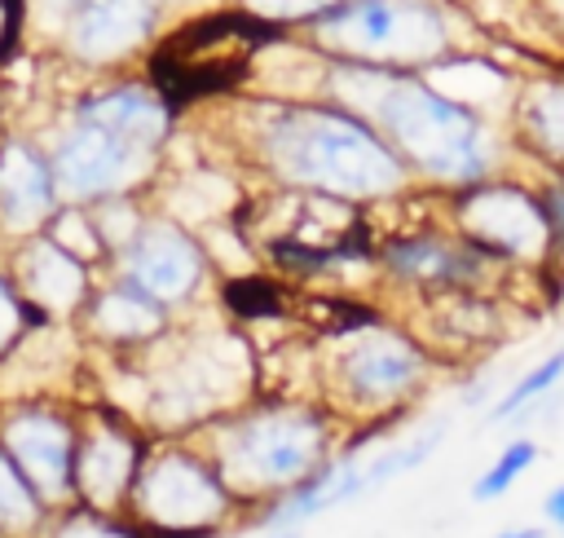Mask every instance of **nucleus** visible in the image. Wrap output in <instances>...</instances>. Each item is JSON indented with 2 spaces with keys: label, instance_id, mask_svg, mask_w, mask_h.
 Returning a JSON list of instances; mask_svg holds the SVG:
<instances>
[{
  "label": "nucleus",
  "instance_id": "obj_28",
  "mask_svg": "<svg viewBox=\"0 0 564 538\" xmlns=\"http://www.w3.org/2000/svg\"><path fill=\"white\" fill-rule=\"evenodd\" d=\"M542 216H546V229H555V234L564 238V190H555V194L546 198V207H542Z\"/></svg>",
  "mask_w": 564,
  "mask_h": 538
},
{
  "label": "nucleus",
  "instance_id": "obj_29",
  "mask_svg": "<svg viewBox=\"0 0 564 538\" xmlns=\"http://www.w3.org/2000/svg\"><path fill=\"white\" fill-rule=\"evenodd\" d=\"M542 512H546V520H551V525L564 534V485H555V489L542 498Z\"/></svg>",
  "mask_w": 564,
  "mask_h": 538
},
{
  "label": "nucleus",
  "instance_id": "obj_24",
  "mask_svg": "<svg viewBox=\"0 0 564 538\" xmlns=\"http://www.w3.org/2000/svg\"><path fill=\"white\" fill-rule=\"evenodd\" d=\"M48 538H141L137 529H128L123 520H110L106 512L97 507H84V512H70L57 520V529Z\"/></svg>",
  "mask_w": 564,
  "mask_h": 538
},
{
  "label": "nucleus",
  "instance_id": "obj_30",
  "mask_svg": "<svg viewBox=\"0 0 564 538\" xmlns=\"http://www.w3.org/2000/svg\"><path fill=\"white\" fill-rule=\"evenodd\" d=\"M494 538H546V529L542 525H511V529H502Z\"/></svg>",
  "mask_w": 564,
  "mask_h": 538
},
{
  "label": "nucleus",
  "instance_id": "obj_19",
  "mask_svg": "<svg viewBox=\"0 0 564 538\" xmlns=\"http://www.w3.org/2000/svg\"><path fill=\"white\" fill-rule=\"evenodd\" d=\"M564 379V348H555V353H546L533 370H524L494 406H489V415H485V423H507V419H520L533 401H542L555 384Z\"/></svg>",
  "mask_w": 564,
  "mask_h": 538
},
{
  "label": "nucleus",
  "instance_id": "obj_1",
  "mask_svg": "<svg viewBox=\"0 0 564 538\" xmlns=\"http://www.w3.org/2000/svg\"><path fill=\"white\" fill-rule=\"evenodd\" d=\"M335 84L348 101L375 110L392 141L432 176L445 181H476L489 163L485 128L449 97L432 93L427 84H401L370 71H335Z\"/></svg>",
  "mask_w": 564,
  "mask_h": 538
},
{
  "label": "nucleus",
  "instance_id": "obj_5",
  "mask_svg": "<svg viewBox=\"0 0 564 538\" xmlns=\"http://www.w3.org/2000/svg\"><path fill=\"white\" fill-rule=\"evenodd\" d=\"M322 40L361 57L419 62L445 44V26L419 0H352L322 13Z\"/></svg>",
  "mask_w": 564,
  "mask_h": 538
},
{
  "label": "nucleus",
  "instance_id": "obj_11",
  "mask_svg": "<svg viewBox=\"0 0 564 538\" xmlns=\"http://www.w3.org/2000/svg\"><path fill=\"white\" fill-rule=\"evenodd\" d=\"M463 225L480 243H494L511 256H538L546 247V234H551L542 207H533L520 190H480L463 207Z\"/></svg>",
  "mask_w": 564,
  "mask_h": 538
},
{
  "label": "nucleus",
  "instance_id": "obj_27",
  "mask_svg": "<svg viewBox=\"0 0 564 538\" xmlns=\"http://www.w3.org/2000/svg\"><path fill=\"white\" fill-rule=\"evenodd\" d=\"M247 4L256 13H264V18H291V13H313L326 0H247Z\"/></svg>",
  "mask_w": 564,
  "mask_h": 538
},
{
  "label": "nucleus",
  "instance_id": "obj_13",
  "mask_svg": "<svg viewBox=\"0 0 564 538\" xmlns=\"http://www.w3.org/2000/svg\"><path fill=\"white\" fill-rule=\"evenodd\" d=\"M150 31V4L145 0H84L70 40L84 57H115L132 49Z\"/></svg>",
  "mask_w": 564,
  "mask_h": 538
},
{
  "label": "nucleus",
  "instance_id": "obj_4",
  "mask_svg": "<svg viewBox=\"0 0 564 538\" xmlns=\"http://www.w3.org/2000/svg\"><path fill=\"white\" fill-rule=\"evenodd\" d=\"M141 529H212L220 534L225 516L234 512V494L220 481V472L189 454V450H163L150 454L128 489Z\"/></svg>",
  "mask_w": 564,
  "mask_h": 538
},
{
  "label": "nucleus",
  "instance_id": "obj_12",
  "mask_svg": "<svg viewBox=\"0 0 564 538\" xmlns=\"http://www.w3.org/2000/svg\"><path fill=\"white\" fill-rule=\"evenodd\" d=\"M53 212V168L31 146L0 154V216L9 229H31Z\"/></svg>",
  "mask_w": 564,
  "mask_h": 538
},
{
  "label": "nucleus",
  "instance_id": "obj_21",
  "mask_svg": "<svg viewBox=\"0 0 564 538\" xmlns=\"http://www.w3.org/2000/svg\"><path fill=\"white\" fill-rule=\"evenodd\" d=\"M533 459H538V441H529V437H516L480 476H476V485H471V498L476 503H494V498H502L529 467H533Z\"/></svg>",
  "mask_w": 564,
  "mask_h": 538
},
{
  "label": "nucleus",
  "instance_id": "obj_31",
  "mask_svg": "<svg viewBox=\"0 0 564 538\" xmlns=\"http://www.w3.org/2000/svg\"><path fill=\"white\" fill-rule=\"evenodd\" d=\"M269 538H300L295 529H278V534H269Z\"/></svg>",
  "mask_w": 564,
  "mask_h": 538
},
{
  "label": "nucleus",
  "instance_id": "obj_18",
  "mask_svg": "<svg viewBox=\"0 0 564 538\" xmlns=\"http://www.w3.org/2000/svg\"><path fill=\"white\" fill-rule=\"evenodd\" d=\"M159 322H163V304L137 287H119L97 304V326L115 340H141V335L159 331Z\"/></svg>",
  "mask_w": 564,
  "mask_h": 538
},
{
  "label": "nucleus",
  "instance_id": "obj_16",
  "mask_svg": "<svg viewBox=\"0 0 564 538\" xmlns=\"http://www.w3.org/2000/svg\"><path fill=\"white\" fill-rule=\"evenodd\" d=\"M388 265H392L401 278H414V282H454V278H467V273H471V260H467V256H458L454 247L432 243V238L397 243V247L388 251Z\"/></svg>",
  "mask_w": 564,
  "mask_h": 538
},
{
  "label": "nucleus",
  "instance_id": "obj_25",
  "mask_svg": "<svg viewBox=\"0 0 564 538\" xmlns=\"http://www.w3.org/2000/svg\"><path fill=\"white\" fill-rule=\"evenodd\" d=\"M53 243H62L70 256H97V234L88 229V216H79V212L57 216V225H53Z\"/></svg>",
  "mask_w": 564,
  "mask_h": 538
},
{
  "label": "nucleus",
  "instance_id": "obj_22",
  "mask_svg": "<svg viewBox=\"0 0 564 538\" xmlns=\"http://www.w3.org/2000/svg\"><path fill=\"white\" fill-rule=\"evenodd\" d=\"M529 128L542 141V150L564 159V88L560 84L533 88V97H529Z\"/></svg>",
  "mask_w": 564,
  "mask_h": 538
},
{
  "label": "nucleus",
  "instance_id": "obj_23",
  "mask_svg": "<svg viewBox=\"0 0 564 538\" xmlns=\"http://www.w3.org/2000/svg\"><path fill=\"white\" fill-rule=\"evenodd\" d=\"M229 198H234V190H229L220 176H189L185 190H181L172 203H176V212H185V216H216V212L229 207Z\"/></svg>",
  "mask_w": 564,
  "mask_h": 538
},
{
  "label": "nucleus",
  "instance_id": "obj_15",
  "mask_svg": "<svg viewBox=\"0 0 564 538\" xmlns=\"http://www.w3.org/2000/svg\"><path fill=\"white\" fill-rule=\"evenodd\" d=\"M26 291L44 309L66 313L84 295V269H79V260L62 243H35L26 251Z\"/></svg>",
  "mask_w": 564,
  "mask_h": 538
},
{
  "label": "nucleus",
  "instance_id": "obj_8",
  "mask_svg": "<svg viewBox=\"0 0 564 538\" xmlns=\"http://www.w3.org/2000/svg\"><path fill=\"white\" fill-rule=\"evenodd\" d=\"M0 445L44 494V503H62L75 489V428L66 415L22 406L0 423Z\"/></svg>",
  "mask_w": 564,
  "mask_h": 538
},
{
  "label": "nucleus",
  "instance_id": "obj_3",
  "mask_svg": "<svg viewBox=\"0 0 564 538\" xmlns=\"http://www.w3.org/2000/svg\"><path fill=\"white\" fill-rule=\"evenodd\" d=\"M326 419L304 406H269L212 428V467L229 494H286L326 463Z\"/></svg>",
  "mask_w": 564,
  "mask_h": 538
},
{
  "label": "nucleus",
  "instance_id": "obj_6",
  "mask_svg": "<svg viewBox=\"0 0 564 538\" xmlns=\"http://www.w3.org/2000/svg\"><path fill=\"white\" fill-rule=\"evenodd\" d=\"M427 357L419 344L392 331H366L335 357L339 397L357 410H392L423 384Z\"/></svg>",
  "mask_w": 564,
  "mask_h": 538
},
{
  "label": "nucleus",
  "instance_id": "obj_17",
  "mask_svg": "<svg viewBox=\"0 0 564 538\" xmlns=\"http://www.w3.org/2000/svg\"><path fill=\"white\" fill-rule=\"evenodd\" d=\"M44 512H48L44 494L0 445V534H35L44 525Z\"/></svg>",
  "mask_w": 564,
  "mask_h": 538
},
{
  "label": "nucleus",
  "instance_id": "obj_14",
  "mask_svg": "<svg viewBox=\"0 0 564 538\" xmlns=\"http://www.w3.org/2000/svg\"><path fill=\"white\" fill-rule=\"evenodd\" d=\"M79 119L84 123H97L106 132H119L137 146H159L163 141V128H167V110L159 97L141 93V88H115V93H101L93 101L79 106Z\"/></svg>",
  "mask_w": 564,
  "mask_h": 538
},
{
  "label": "nucleus",
  "instance_id": "obj_10",
  "mask_svg": "<svg viewBox=\"0 0 564 538\" xmlns=\"http://www.w3.org/2000/svg\"><path fill=\"white\" fill-rule=\"evenodd\" d=\"M198 273H203L198 247L176 225L154 220L128 238V287L145 291L150 300L172 304V300L189 295Z\"/></svg>",
  "mask_w": 564,
  "mask_h": 538
},
{
  "label": "nucleus",
  "instance_id": "obj_2",
  "mask_svg": "<svg viewBox=\"0 0 564 538\" xmlns=\"http://www.w3.org/2000/svg\"><path fill=\"white\" fill-rule=\"evenodd\" d=\"M269 154L291 181L344 198H375L401 185L397 154L339 110H286L269 128Z\"/></svg>",
  "mask_w": 564,
  "mask_h": 538
},
{
  "label": "nucleus",
  "instance_id": "obj_9",
  "mask_svg": "<svg viewBox=\"0 0 564 538\" xmlns=\"http://www.w3.org/2000/svg\"><path fill=\"white\" fill-rule=\"evenodd\" d=\"M137 467H141L137 437L115 419H93V428L75 441V489L97 512H110L128 498Z\"/></svg>",
  "mask_w": 564,
  "mask_h": 538
},
{
  "label": "nucleus",
  "instance_id": "obj_20",
  "mask_svg": "<svg viewBox=\"0 0 564 538\" xmlns=\"http://www.w3.org/2000/svg\"><path fill=\"white\" fill-rule=\"evenodd\" d=\"M427 88L458 101V106H471V101H489L502 93V75L485 62H449V66H436L427 75Z\"/></svg>",
  "mask_w": 564,
  "mask_h": 538
},
{
  "label": "nucleus",
  "instance_id": "obj_7",
  "mask_svg": "<svg viewBox=\"0 0 564 538\" xmlns=\"http://www.w3.org/2000/svg\"><path fill=\"white\" fill-rule=\"evenodd\" d=\"M150 146H137L119 132H106L97 123H75L53 154V181L75 194V198H93V194H110L123 190L132 181L145 176L150 168Z\"/></svg>",
  "mask_w": 564,
  "mask_h": 538
},
{
  "label": "nucleus",
  "instance_id": "obj_26",
  "mask_svg": "<svg viewBox=\"0 0 564 538\" xmlns=\"http://www.w3.org/2000/svg\"><path fill=\"white\" fill-rule=\"evenodd\" d=\"M18 322H22V309H18L13 291L0 282V353L13 344V335H18Z\"/></svg>",
  "mask_w": 564,
  "mask_h": 538
}]
</instances>
